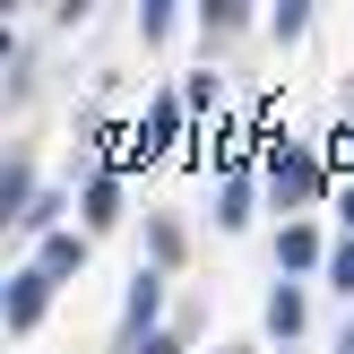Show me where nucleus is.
Here are the masks:
<instances>
[{
    "mask_svg": "<svg viewBox=\"0 0 354 354\" xmlns=\"http://www.w3.org/2000/svg\"><path fill=\"white\" fill-rule=\"evenodd\" d=\"M268 190H277V199H311V190H320V165L277 138V147H268Z\"/></svg>",
    "mask_w": 354,
    "mask_h": 354,
    "instance_id": "nucleus-1",
    "label": "nucleus"
},
{
    "mask_svg": "<svg viewBox=\"0 0 354 354\" xmlns=\"http://www.w3.org/2000/svg\"><path fill=\"white\" fill-rule=\"evenodd\" d=\"M44 303H52V277H44V268H17V277H9V328H35Z\"/></svg>",
    "mask_w": 354,
    "mask_h": 354,
    "instance_id": "nucleus-2",
    "label": "nucleus"
},
{
    "mask_svg": "<svg viewBox=\"0 0 354 354\" xmlns=\"http://www.w3.org/2000/svg\"><path fill=\"white\" fill-rule=\"evenodd\" d=\"M35 268H44L52 286H61V277H78V268H86V242H78V234H52V242H44V259H35Z\"/></svg>",
    "mask_w": 354,
    "mask_h": 354,
    "instance_id": "nucleus-3",
    "label": "nucleus"
},
{
    "mask_svg": "<svg viewBox=\"0 0 354 354\" xmlns=\"http://www.w3.org/2000/svg\"><path fill=\"white\" fill-rule=\"evenodd\" d=\"M113 207H121V173L104 165V173H86V225H113Z\"/></svg>",
    "mask_w": 354,
    "mask_h": 354,
    "instance_id": "nucleus-4",
    "label": "nucleus"
},
{
    "mask_svg": "<svg viewBox=\"0 0 354 354\" xmlns=\"http://www.w3.org/2000/svg\"><path fill=\"white\" fill-rule=\"evenodd\" d=\"M268 337H303V286H277L268 294Z\"/></svg>",
    "mask_w": 354,
    "mask_h": 354,
    "instance_id": "nucleus-5",
    "label": "nucleus"
},
{
    "mask_svg": "<svg viewBox=\"0 0 354 354\" xmlns=\"http://www.w3.org/2000/svg\"><path fill=\"white\" fill-rule=\"evenodd\" d=\"M173 138H182V104H173V95H156V104H147V156H165Z\"/></svg>",
    "mask_w": 354,
    "mask_h": 354,
    "instance_id": "nucleus-6",
    "label": "nucleus"
},
{
    "mask_svg": "<svg viewBox=\"0 0 354 354\" xmlns=\"http://www.w3.org/2000/svg\"><path fill=\"white\" fill-rule=\"evenodd\" d=\"M156 294H165V286H156V268H138V286H130V337H138V346L156 337V328H147V320H156Z\"/></svg>",
    "mask_w": 354,
    "mask_h": 354,
    "instance_id": "nucleus-7",
    "label": "nucleus"
},
{
    "mask_svg": "<svg viewBox=\"0 0 354 354\" xmlns=\"http://www.w3.org/2000/svg\"><path fill=\"white\" fill-rule=\"evenodd\" d=\"M311 259H320V234L311 225H286L277 234V268H311Z\"/></svg>",
    "mask_w": 354,
    "mask_h": 354,
    "instance_id": "nucleus-8",
    "label": "nucleus"
},
{
    "mask_svg": "<svg viewBox=\"0 0 354 354\" xmlns=\"http://www.w3.org/2000/svg\"><path fill=\"white\" fill-rule=\"evenodd\" d=\"M242 207H251V182H242V173H225V190H216V225H242Z\"/></svg>",
    "mask_w": 354,
    "mask_h": 354,
    "instance_id": "nucleus-9",
    "label": "nucleus"
},
{
    "mask_svg": "<svg viewBox=\"0 0 354 354\" xmlns=\"http://www.w3.org/2000/svg\"><path fill=\"white\" fill-rule=\"evenodd\" d=\"M268 26H277V44H303V26H311V9H303V0H286V9H277Z\"/></svg>",
    "mask_w": 354,
    "mask_h": 354,
    "instance_id": "nucleus-10",
    "label": "nucleus"
},
{
    "mask_svg": "<svg viewBox=\"0 0 354 354\" xmlns=\"http://www.w3.org/2000/svg\"><path fill=\"white\" fill-rule=\"evenodd\" d=\"M328 286H337V294H354V242H346V251H328Z\"/></svg>",
    "mask_w": 354,
    "mask_h": 354,
    "instance_id": "nucleus-11",
    "label": "nucleus"
},
{
    "mask_svg": "<svg viewBox=\"0 0 354 354\" xmlns=\"http://www.w3.org/2000/svg\"><path fill=\"white\" fill-rule=\"evenodd\" d=\"M138 354H173V337H165V328H156V337H147V346H138Z\"/></svg>",
    "mask_w": 354,
    "mask_h": 354,
    "instance_id": "nucleus-12",
    "label": "nucleus"
},
{
    "mask_svg": "<svg viewBox=\"0 0 354 354\" xmlns=\"http://www.w3.org/2000/svg\"><path fill=\"white\" fill-rule=\"evenodd\" d=\"M337 207H346V225H354V182H346V190H337Z\"/></svg>",
    "mask_w": 354,
    "mask_h": 354,
    "instance_id": "nucleus-13",
    "label": "nucleus"
},
{
    "mask_svg": "<svg viewBox=\"0 0 354 354\" xmlns=\"http://www.w3.org/2000/svg\"><path fill=\"white\" fill-rule=\"evenodd\" d=\"M337 354H354V328H346V337H337Z\"/></svg>",
    "mask_w": 354,
    "mask_h": 354,
    "instance_id": "nucleus-14",
    "label": "nucleus"
}]
</instances>
